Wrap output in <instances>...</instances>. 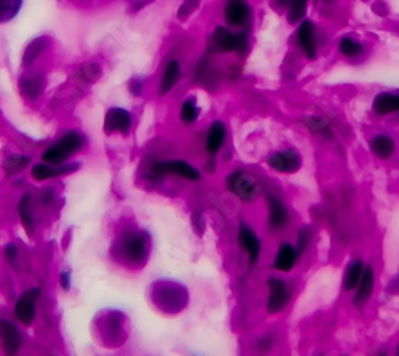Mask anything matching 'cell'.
<instances>
[{
	"label": "cell",
	"instance_id": "obj_20",
	"mask_svg": "<svg viewBox=\"0 0 399 356\" xmlns=\"http://www.w3.org/2000/svg\"><path fill=\"white\" fill-rule=\"evenodd\" d=\"M179 70H181V68H179L177 61H170V64L166 66L165 72H163V77H162V86H160L162 95H166L168 91H171L173 86L177 83Z\"/></svg>",
	"mask_w": 399,
	"mask_h": 356
},
{
	"label": "cell",
	"instance_id": "obj_10",
	"mask_svg": "<svg viewBox=\"0 0 399 356\" xmlns=\"http://www.w3.org/2000/svg\"><path fill=\"white\" fill-rule=\"evenodd\" d=\"M251 17V8L244 0H227L225 5V21L230 26H244Z\"/></svg>",
	"mask_w": 399,
	"mask_h": 356
},
{
	"label": "cell",
	"instance_id": "obj_4",
	"mask_svg": "<svg viewBox=\"0 0 399 356\" xmlns=\"http://www.w3.org/2000/svg\"><path fill=\"white\" fill-rule=\"evenodd\" d=\"M291 289L288 283L280 278L269 279V299H267V312L270 315H276L283 312L286 305L289 304Z\"/></svg>",
	"mask_w": 399,
	"mask_h": 356
},
{
	"label": "cell",
	"instance_id": "obj_26",
	"mask_svg": "<svg viewBox=\"0 0 399 356\" xmlns=\"http://www.w3.org/2000/svg\"><path fill=\"white\" fill-rule=\"evenodd\" d=\"M29 164H30L29 157L13 155L8 157V159L3 161V170L7 171L8 175H17V172H21Z\"/></svg>",
	"mask_w": 399,
	"mask_h": 356
},
{
	"label": "cell",
	"instance_id": "obj_30",
	"mask_svg": "<svg viewBox=\"0 0 399 356\" xmlns=\"http://www.w3.org/2000/svg\"><path fill=\"white\" fill-rule=\"evenodd\" d=\"M339 50L342 52V55H345V56H356L358 53L362 52V47L358 42H355L353 39L344 37L340 40Z\"/></svg>",
	"mask_w": 399,
	"mask_h": 356
},
{
	"label": "cell",
	"instance_id": "obj_37",
	"mask_svg": "<svg viewBox=\"0 0 399 356\" xmlns=\"http://www.w3.org/2000/svg\"><path fill=\"white\" fill-rule=\"evenodd\" d=\"M399 110V95H396V112Z\"/></svg>",
	"mask_w": 399,
	"mask_h": 356
},
{
	"label": "cell",
	"instance_id": "obj_1",
	"mask_svg": "<svg viewBox=\"0 0 399 356\" xmlns=\"http://www.w3.org/2000/svg\"><path fill=\"white\" fill-rule=\"evenodd\" d=\"M85 144V137L75 133V131H69L63 137H59L58 142H55L50 149L45 150L43 160L50 165H61L63 161L70 159L75 152H79Z\"/></svg>",
	"mask_w": 399,
	"mask_h": 356
},
{
	"label": "cell",
	"instance_id": "obj_23",
	"mask_svg": "<svg viewBox=\"0 0 399 356\" xmlns=\"http://www.w3.org/2000/svg\"><path fill=\"white\" fill-rule=\"evenodd\" d=\"M23 0H0V23H7L21 10Z\"/></svg>",
	"mask_w": 399,
	"mask_h": 356
},
{
	"label": "cell",
	"instance_id": "obj_16",
	"mask_svg": "<svg viewBox=\"0 0 399 356\" xmlns=\"http://www.w3.org/2000/svg\"><path fill=\"white\" fill-rule=\"evenodd\" d=\"M298 39H299L302 50H304L306 55V58L315 59L316 58V39H315L313 23L309 21V19L302 23L298 30Z\"/></svg>",
	"mask_w": 399,
	"mask_h": 356
},
{
	"label": "cell",
	"instance_id": "obj_33",
	"mask_svg": "<svg viewBox=\"0 0 399 356\" xmlns=\"http://www.w3.org/2000/svg\"><path fill=\"white\" fill-rule=\"evenodd\" d=\"M310 241V232L309 228H302L299 232V237H298V254L300 256L302 253H304V249L306 246V243Z\"/></svg>",
	"mask_w": 399,
	"mask_h": 356
},
{
	"label": "cell",
	"instance_id": "obj_3",
	"mask_svg": "<svg viewBox=\"0 0 399 356\" xmlns=\"http://www.w3.org/2000/svg\"><path fill=\"white\" fill-rule=\"evenodd\" d=\"M227 189L243 201L254 200L259 192L255 181L243 171L230 172V175L227 176Z\"/></svg>",
	"mask_w": 399,
	"mask_h": 356
},
{
	"label": "cell",
	"instance_id": "obj_24",
	"mask_svg": "<svg viewBox=\"0 0 399 356\" xmlns=\"http://www.w3.org/2000/svg\"><path fill=\"white\" fill-rule=\"evenodd\" d=\"M18 211H19V216H21V222L26 228V232L32 233L34 222H32V211H30V197L29 195H24L21 198V201H19V206H18Z\"/></svg>",
	"mask_w": 399,
	"mask_h": 356
},
{
	"label": "cell",
	"instance_id": "obj_12",
	"mask_svg": "<svg viewBox=\"0 0 399 356\" xmlns=\"http://www.w3.org/2000/svg\"><path fill=\"white\" fill-rule=\"evenodd\" d=\"M124 253L133 264L144 262L147 256V241L142 233H133L124 243Z\"/></svg>",
	"mask_w": 399,
	"mask_h": 356
},
{
	"label": "cell",
	"instance_id": "obj_21",
	"mask_svg": "<svg viewBox=\"0 0 399 356\" xmlns=\"http://www.w3.org/2000/svg\"><path fill=\"white\" fill-rule=\"evenodd\" d=\"M374 110L377 115H388L396 112V95L382 93L374 101Z\"/></svg>",
	"mask_w": 399,
	"mask_h": 356
},
{
	"label": "cell",
	"instance_id": "obj_35",
	"mask_svg": "<svg viewBox=\"0 0 399 356\" xmlns=\"http://www.w3.org/2000/svg\"><path fill=\"white\" fill-rule=\"evenodd\" d=\"M61 284H63L64 291H68V289L70 288V283H69V275H66V273L61 275Z\"/></svg>",
	"mask_w": 399,
	"mask_h": 356
},
{
	"label": "cell",
	"instance_id": "obj_11",
	"mask_svg": "<svg viewBox=\"0 0 399 356\" xmlns=\"http://www.w3.org/2000/svg\"><path fill=\"white\" fill-rule=\"evenodd\" d=\"M244 35H237L233 32H230L227 28H216L214 29V45L221 50L224 53L235 52V50H240L244 45Z\"/></svg>",
	"mask_w": 399,
	"mask_h": 356
},
{
	"label": "cell",
	"instance_id": "obj_39",
	"mask_svg": "<svg viewBox=\"0 0 399 356\" xmlns=\"http://www.w3.org/2000/svg\"><path fill=\"white\" fill-rule=\"evenodd\" d=\"M377 356H390V355H388V353H378Z\"/></svg>",
	"mask_w": 399,
	"mask_h": 356
},
{
	"label": "cell",
	"instance_id": "obj_5",
	"mask_svg": "<svg viewBox=\"0 0 399 356\" xmlns=\"http://www.w3.org/2000/svg\"><path fill=\"white\" fill-rule=\"evenodd\" d=\"M23 337L18 328L7 319H0V347L7 356H17L21 350Z\"/></svg>",
	"mask_w": 399,
	"mask_h": 356
},
{
	"label": "cell",
	"instance_id": "obj_17",
	"mask_svg": "<svg viewBox=\"0 0 399 356\" xmlns=\"http://www.w3.org/2000/svg\"><path fill=\"white\" fill-rule=\"evenodd\" d=\"M364 268L366 266L361 259H355V261H351L349 266H347L344 277H342V288H344L345 293H350L353 289H356L358 284H360L362 273H364Z\"/></svg>",
	"mask_w": 399,
	"mask_h": 356
},
{
	"label": "cell",
	"instance_id": "obj_15",
	"mask_svg": "<svg viewBox=\"0 0 399 356\" xmlns=\"http://www.w3.org/2000/svg\"><path fill=\"white\" fill-rule=\"evenodd\" d=\"M298 257H299L298 249H295L293 245H289V243H283V245L280 246L278 253H276L273 267L278 272L289 273L294 268L295 262H298Z\"/></svg>",
	"mask_w": 399,
	"mask_h": 356
},
{
	"label": "cell",
	"instance_id": "obj_38",
	"mask_svg": "<svg viewBox=\"0 0 399 356\" xmlns=\"http://www.w3.org/2000/svg\"><path fill=\"white\" fill-rule=\"evenodd\" d=\"M393 356H399V344L396 345V350H395V355H393Z\"/></svg>",
	"mask_w": 399,
	"mask_h": 356
},
{
	"label": "cell",
	"instance_id": "obj_7",
	"mask_svg": "<svg viewBox=\"0 0 399 356\" xmlns=\"http://www.w3.org/2000/svg\"><path fill=\"white\" fill-rule=\"evenodd\" d=\"M39 296H40L39 289H29V291L21 294V297L18 299L17 305H14V317H17L23 324H26V326L34 323L35 301H37Z\"/></svg>",
	"mask_w": 399,
	"mask_h": 356
},
{
	"label": "cell",
	"instance_id": "obj_31",
	"mask_svg": "<svg viewBox=\"0 0 399 356\" xmlns=\"http://www.w3.org/2000/svg\"><path fill=\"white\" fill-rule=\"evenodd\" d=\"M43 42H45V39H37V40H35V42H32V43L29 45L28 52H26V55H24V63H26V64L32 63V61L35 59V56H37L40 52H42Z\"/></svg>",
	"mask_w": 399,
	"mask_h": 356
},
{
	"label": "cell",
	"instance_id": "obj_22",
	"mask_svg": "<svg viewBox=\"0 0 399 356\" xmlns=\"http://www.w3.org/2000/svg\"><path fill=\"white\" fill-rule=\"evenodd\" d=\"M70 170L68 168H61V166H48L47 164H37L32 168V177L35 181H45L50 179V177L64 175V172H69Z\"/></svg>",
	"mask_w": 399,
	"mask_h": 356
},
{
	"label": "cell",
	"instance_id": "obj_19",
	"mask_svg": "<svg viewBox=\"0 0 399 356\" xmlns=\"http://www.w3.org/2000/svg\"><path fill=\"white\" fill-rule=\"evenodd\" d=\"M395 141H393V137L387 136V135H377L371 139V150L372 154L378 159L382 160H387L390 159V157L395 154Z\"/></svg>",
	"mask_w": 399,
	"mask_h": 356
},
{
	"label": "cell",
	"instance_id": "obj_14",
	"mask_svg": "<svg viewBox=\"0 0 399 356\" xmlns=\"http://www.w3.org/2000/svg\"><path fill=\"white\" fill-rule=\"evenodd\" d=\"M374 284H376L374 268L366 267L364 273H362V277L360 279V284L356 286L355 299H353V304H355L356 307H362V305L369 302L372 291H374Z\"/></svg>",
	"mask_w": 399,
	"mask_h": 356
},
{
	"label": "cell",
	"instance_id": "obj_29",
	"mask_svg": "<svg viewBox=\"0 0 399 356\" xmlns=\"http://www.w3.org/2000/svg\"><path fill=\"white\" fill-rule=\"evenodd\" d=\"M181 119L186 121V123H192V121H195L198 119V108L195 99H187L186 103L182 104Z\"/></svg>",
	"mask_w": 399,
	"mask_h": 356
},
{
	"label": "cell",
	"instance_id": "obj_34",
	"mask_svg": "<svg viewBox=\"0 0 399 356\" xmlns=\"http://www.w3.org/2000/svg\"><path fill=\"white\" fill-rule=\"evenodd\" d=\"M5 256H7V261H8V262H14V259L18 257V249H17V246H13V245L7 246V249H5Z\"/></svg>",
	"mask_w": 399,
	"mask_h": 356
},
{
	"label": "cell",
	"instance_id": "obj_28",
	"mask_svg": "<svg viewBox=\"0 0 399 356\" xmlns=\"http://www.w3.org/2000/svg\"><path fill=\"white\" fill-rule=\"evenodd\" d=\"M306 126L313 131V133H318L321 136H331V128L329 125H327V121L324 119H321V117H310L309 120H306Z\"/></svg>",
	"mask_w": 399,
	"mask_h": 356
},
{
	"label": "cell",
	"instance_id": "obj_13",
	"mask_svg": "<svg viewBox=\"0 0 399 356\" xmlns=\"http://www.w3.org/2000/svg\"><path fill=\"white\" fill-rule=\"evenodd\" d=\"M267 201H269V227L276 232L288 224L289 212L286 210L284 203L281 201L278 197L269 195Z\"/></svg>",
	"mask_w": 399,
	"mask_h": 356
},
{
	"label": "cell",
	"instance_id": "obj_6",
	"mask_svg": "<svg viewBox=\"0 0 399 356\" xmlns=\"http://www.w3.org/2000/svg\"><path fill=\"white\" fill-rule=\"evenodd\" d=\"M269 166L272 170L278 172H286V175H291V172H298L302 166V159L298 150L293 149H286L281 152H276L269 159Z\"/></svg>",
	"mask_w": 399,
	"mask_h": 356
},
{
	"label": "cell",
	"instance_id": "obj_32",
	"mask_svg": "<svg viewBox=\"0 0 399 356\" xmlns=\"http://www.w3.org/2000/svg\"><path fill=\"white\" fill-rule=\"evenodd\" d=\"M197 7H198V0H186V2L182 3L181 10H179V18L181 19L187 18Z\"/></svg>",
	"mask_w": 399,
	"mask_h": 356
},
{
	"label": "cell",
	"instance_id": "obj_8",
	"mask_svg": "<svg viewBox=\"0 0 399 356\" xmlns=\"http://www.w3.org/2000/svg\"><path fill=\"white\" fill-rule=\"evenodd\" d=\"M238 241H240V246L246 251L249 264L251 266H254V264L259 261L260 249H262V245H260V238L255 235V233L253 232V228H251L249 226H246V224H242V226H240V232H238Z\"/></svg>",
	"mask_w": 399,
	"mask_h": 356
},
{
	"label": "cell",
	"instance_id": "obj_27",
	"mask_svg": "<svg viewBox=\"0 0 399 356\" xmlns=\"http://www.w3.org/2000/svg\"><path fill=\"white\" fill-rule=\"evenodd\" d=\"M306 7H309V0H291L289 3V21L298 23L305 17Z\"/></svg>",
	"mask_w": 399,
	"mask_h": 356
},
{
	"label": "cell",
	"instance_id": "obj_2",
	"mask_svg": "<svg viewBox=\"0 0 399 356\" xmlns=\"http://www.w3.org/2000/svg\"><path fill=\"white\" fill-rule=\"evenodd\" d=\"M152 172L157 177L166 176V175H176L181 176L187 181H200L202 176H200V171L195 166H192L191 164L184 160H173V161H157V164L152 165Z\"/></svg>",
	"mask_w": 399,
	"mask_h": 356
},
{
	"label": "cell",
	"instance_id": "obj_25",
	"mask_svg": "<svg viewBox=\"0 0 399 356\" xmlns=\"http://www.w3.org/2000/svg\"><path fill=\"white\" fill-rule=\"evenodd\" d=\"M42 77L43 75H32V77L29 79H24L21 80V88L26 95L29 96V98H37V95L42 91L43 88V83H42Z\"/></svg>",
	"mask_w": 399,
	"mask_h": 356
},
{
	"label": "cell",
	"instance_id": "obj_36",
	"mask_svg": "<svg viewBox=\"0 0 399 356\" xmlns=\"http://www.w3.org/2000/svg\"><path fill=\"white\" fill-rule=\"evenodd\" d=\"M278 2L280 7H284V5H289L291 3V0H276Z\"/></svg>",
	"mask_w": 399,
	"mask_h": 356
},
{
	"label": "cell",
	"instance_id": "obj_18",
	"mask_svg": "<svg viewBox=\"0 0 399 356\" xmlns=\"http://www.w3.org/2000/svg\"><path fill=\"white\" fill-rule=\"evenodd\" d=\"M225 136H227V128L224 121H214L206 136V150L211 155H216L222 149Z\"/></svg>",
	"mask_w": 399,
	"mask_h": 356
},
{
	"label": "cell",
	"instance_id": "obj_9",
	"mask_svg": "<svg viewBox=\"0 0 399 356\" xmlns=\"http://www.w3.org/2000/svg\"><path fill=\"white\" fill-rule=\"evenodd\" d=\"M131 128V115L130 112L120 108H114L107 112L106 120H104V130L107 133H119L126 135Z\"/></svg>",
	"mask_w": 399,
	"mask_h": 356
}]
</instances>
